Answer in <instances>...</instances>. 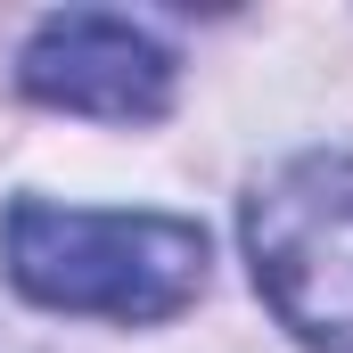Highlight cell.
Masks as SVG:
<instances>
[{"label":"cell","mask_w":353,"mask_h":353,"mask_svg":"<svg viewBox=\"0 0 353 353\" xmlns=\"http://www.w3.org/2000/svg\"><path fill=\"white\" fill-rule=\"evenodd\" d=\"M0 263L50 312L173 321L205 288V230L173 214H83L25 197L0 222Z\"/></svg>","instance_id":"1"},{"label":"cell","mask_w":353,"mask_h":353,"mask_svg":"<svg viewBox=\"0 0 353 353\" xmlns=\"http://www.w3.org/2000/svg\"><path fill=\"white\" fill-rule=\"evenodd\" d=\"M255 288L312 353H353V148H312L247 197Z\"/></svg>","instance_id":"2"},{"label":"cell","mask_w":353,"mask_h":353,"mask_svg":"<svg viewBox=\"0 0 353 353\" xmlns=\"http://www.w3.org/2000/svg\"><path fill=\"white\" fill-rule=\"evenodd\" d=\"M17 83L41 107H66V115H99V123H148L165 115L173 99V58L157 33H140L132 17H99V8H66V17H41L25 58H17Z\"/></svg>","instance_id":"3"}]
</instances>
